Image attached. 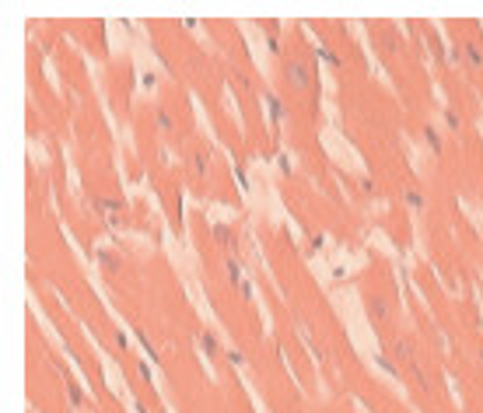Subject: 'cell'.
Returning a JSON list of instances; mask_svg holds the SVG:
<instances>
[{"instance_id":"obj_1","label":"cell","mask_w":483,"mask_h":413,"mask_svg":"<svg viewBox=\"0 0 483 413\" xmlns=\"http://www.w3.org/2000/svg\"><path fill=\"white\" fill-rule=\"evenodd\" d=\"M280 77L287 81L291 91H308L312 84V70L305 60H280Z\"/></svg>"},{"instance_id":"obj_2","label":"cell","mask_w":483,"mask_h":413,"mask_svg":"<svg viewBox=\"0 0 483 413\" xmlns=\"http://www.w3.org/2000/svg\"><path fill=\"white\" fill-rule=\"evenodd\" d=\"M154 126H158V133H161V137H172V133H175V119H172V112H168L165 105H158V109H154Z\"/></svg>"},{"instance_id":"obj_3","label":"cell","mask_w":483,"mask_h":413,"mask_svg":"<svg viewBox=\"0 0 483 413\" xmlns=\"http://www.w3.org/2000/svg\"><path fill=\"white\" fill-rule=\"evenodd\" d=\"M389 350H392V357H396V361H403V364H413V361H417L413 343H410V340H403V336H399V340H392V347H389Z\"/></svg>"},{"instance_id":"obj_4","label":"cell","mask_w":483,"mask_h":413,"mask_svg":"<svg viewBox=\"0 0 483 413\" xmlns=\"http://www.w3.org/2000/svg\"><path fill=\"white\" fill-rule=\"evenodd\" d=\"M368 315H371L375 322H385V319H389V301H385L382 294L368 298Z\"/></svg>"},{"instance_id":"obj_5","label":"cell","mask_w":483,"mask_h":413,"mask_svg":"<svg viewBox=\"0 0 483 413\" xmlns=\"http://www.w3.org/2000/svg\"><path fill=\"white\" fill-rule=\"evenodd\" d=\"M95 259H98V266H102L105 273H119V256H112L109 249H98Z\"/></svg>"},{"instance_id":"obj_6","label":"cell","mask_w":483,"mask_h":413,"mask_svg":"<svg viewBox=\"0 0 483 413\" xmlns=\"http://www.w3.org/2000/svg\"><path fill=\"white\" fill-rule=\"evenodd\" d=\"M462 56H466L469 67H483V46H476V42H466V46H462Z\"/></svg>"},{"instance_id":"obj_7","label":"cell","mask_w":483,"mask_h":413,"mask_svg":"<svg viewBox=\"0 0 483 413\" xmlns=\"http://www.w3.org/2000/svg\"><path fill=\"white\" fill-rule=\"evenodd\" d=\"M266 109H270V119H273V126H280V123H284V102H280L277 95H266Z\"/></svg>"},{"instance_id":"obj_8","label":"cell","mask_w":483,"mask_h":413,"mask_svg":"<svg viewBox=\"0 0 483 413\" xmlns=\"http://www.w3.org/2000/svg\"><path fill=\"white\" fill-rule=\"evenodd\" d=\"M224 273H228V280H231V284H242V280H245V277H242V263H238L235 256H228V259H224Z\"/></svg>"},{"instance_id":"obj_9","label":"cell","mask_w":483,"mask_h":413,"mask_svg":"<svg viewBox=\"0 0 483 413\" xmlns=\"http://www.w3.org/2000/svg\"><path fill=\"white\" fill-rule=\"evenodd\" d=\"M207 172H210V158H207V151H196V154H193V175H200V179H203Z\"/></svg>"},{"instance_id":"obj_10","label":"cell","mask_w":483,"mask_h":413,"mask_svg":"<svg viewBox=\"0 0 483 413\" xmlns=\"http://www.w3.org/2000/svg\"><path fill=\"white\" fill-rule=\"evenodd\" d=\"M196 343H200V350H203L207 357H217V340H214V333H196Z\"/></svg>"},{"instance_id":"obj_11","label":"cell","mask_w":483,"mask_h":413,"mask_svg":"<svg viewBox=\"0 0 483 413\" xmlns=\"http://www.w3.org/2000/svg\"><path fill=\"white\" fill-rule=\"evenodd\" d=\"M214 238H217V242H221L224 249H235V235H231V231H228L224 224H214Z\"/></svg>"},{"instance_id":"obj_12","label":"cell","mask_w":483,"mask_h":413,"mask_svg":"<svg viewBox=\"0 0 483 413\" xmlns=\"http://www.w3.org/2000/svg\"><path fill=\"white\" fill-rule=\"evenodd\" d=\"M424 137H427V144H431V151H434V154H441V151H445V147H441V137H438V130H434V126H424Z\"/></svg>"},{"instance_id":"obj_13","label":"cell","mask_w":483,"mask_h":413,"mask_svg":"<svg viewBox=\"0 0 483 413\" xmlns=\"http://www.w3.org/2000/svg\"><path fill=\"white\" fill-rule=\"evenodd\" d=\"M67 396H70V406H84V392L77 382H67Z\"/></svg>"},{"instance_id":"obj_14","label":"cell","mask_w":483,"mask_h":413,"mask_svg":"<svg viewBox=\"0 0 483 413\" xmlns=\"http://www.w3.org/2000/svg\"><path fill=\"white\" fill-rule=\"evenodd\" d=\"M375 361H378V368H382V371H389V375H396V378H399V364H396L392 357H385V354H378Z\"/></svg>"},{"instance_id":"obj_15","label":"cell","mask_w":483,"mask_h":413,"mask_svg":"<svg viewBox=\"0 0 483 413\" xmlns=\"http://www.w3.org/2000/svg\"><path fill=\"white\" fill-rule=\"evenodd\" d=\"M410 368H413V378H417V385H420V389H424V392H427V385H431V378H427V371H424V368H420V361H413V364H410Z\"/></svg>"},{"instance_id":"obj_16","label":"cell","mask_w":483,"mask_h":413,"mask_svg":"<svg viewBox=\"0 0 483 413\" xmlns=\"http://www.w3.org/2000/svg\"><path fill=\"white\" fill-rule=\"evenodd\" d=\"M319 56H322V60H326L329 67H343V60H340V56H336V53H333L329 46H319Z\"/></svg>"},{"instance_id":"obj_17","label":"cell","mask_w":483,"mask_h":413,"mask_svg":"<svg viewBox=\"0 0 483 413\" xmlns=\"http://www.w3.org/2000/svg\"><path fill=\"white\" fill-rule=\"evenodd\" d=\"M445 123H448V130H455V133L462 130V116H459L455 109H445Z\"/></svg>"},{"instance_id":"obj_18","label":"cell","mask_w":483,"mask_h":413,"mask_svg":"<svg viewBox=\"0 0 483 413\" xmlns=\"http://www.w3.org/2000/svg\"><path fill=\"white\" fill-rule=\"evenodd\" d=\"M403 200H406V206H413V210H424V196H420L417 189H406Z\"/></svg>"},{"instance_id":"obj_19","label":"cell","mask_w":483,"mask_h":413,"mask_svg":"<svg viewBox=\"0 0 483 413\" xmlns=\"http://www.w3.org/2000/svg\"><path fill=\"white\" fill-rule=\"evenodd\" d=\"M140 336V343H144V354H147V361H158V350L151 347V340H147V333H137Z\"/></svg>"},{"instance_id":"obj_20","label":"cell","mask_w":483,"mask_h":413,"mask_svg":"<svg viewBox=\"0 0 483 413\" xmlns=\"http://www.w3.org/2000/svg\"><path fill=\"white\" fill-rule=\"evenodd\" d=\"M445 60H448V63H455V67H459V63H462V60H466V56H462V46H452V49H448V56H445Z\"/></svg>"},{"instance_id":"obj_21","label":"cell","mask_w":483,"mask_h":413,"mask_svg":"<svg viewBox=\"0 0 483 413\" xmlns=\"http://www.w3.org/2000/svg\"><path fill=\"white\" fill-rule=\"evenodd\" d=\"M277 168H280V175H291L294 168H291V158L287 154H277Z\"/></svg>"},{"instance_id":"obj_22","label":"cell","mask_w":483,"mask_h":413,"mask_svg":"<svg viewBox=\"0 0 483 413\" xmlns=\"http://www.w3.org/2000/svg\"><path fill=\"white\" fill-rule=\"evenodd\" d=\"M228 361H231L235 368H242V364H245V354H242V350H228Z\"/></svg>"},{"instance_id":"obj_23","label":"cell","mask_w":483,"mask_h":413,"mask_svg":"<svg viewBox=\"0 0 483 413\" xmlns=\"http://www.w3.org/2000/svg\"><path fill=\"white\" fill-rule=\"evenodd\" d=\"M140 84H144V88H147V91H151V88H154V84H158V77H154V74H151V70H147V74H140Z\"/></svg>"},{"instance_id":"obj_24","label":"cell","mask_w":483,"mask_h":413,"mask_svg":"<svg viewBox=\"0 0 483 413\" xmlns=\"http://www.w3.org/2000/svg\"><path fill=\"white\" fill-rule=\"evenodd\" d=\"M238 291H242V298H245V301H252V280H242V284H238Z\"/></svg>"},{"instance_id":"obj_25","label":"cell","mask_w":483,"mask_h":413,"mask_svg":"<svg viewBox=\"0 0 483 413\" xmlns=\"http://www.w3.org/2000/svg\"><path fill=\"white\" fill-rule=\"evenodd\" d=\"M361 193H368V196H371V193H375V182H371V179H361Z\"/></svg>"},{"instance_id":"obj_26","label":"cell","mask_w":483,"mask_h":413,"mask_svg":"<svg viewBox=\"0 0 483 413\" xmlns=\"http://www.w3.org/2000/svg\"><path fill=\"white\" fill-rule=\"evenodd\" d=\"M266 49H270V53H280V42H277V35H270V39H266Z\"/></svg>"},{"instance_id":"obj_27","label":"cell","mask_w":483,"mask_h":413,"mask_svg":"<svg viewBox=\"0 0 483 413\" xmlns=\"http://www.w3.org/2000/svg\"><path fill=\"white\" fill-rule=\"evenodd\" d=\"M137 371H140V378H144V382H151V368H147L144 361H140V368H137Z\"/></svg>"},{"instance_id":"obj_28","label":"cell","mask_w":483,"mask_h":413,"mask_svg":"<svg viewBox=\"0 0 483 413\" xmlns=\"http://www.w3.org/2000/svg\"><path fill=\"white\" fill-rule=\"evenodd\" d=\"M137 413H147V406H144V403H137Z\"/></svg>"},{"instance_id":"obj_29","label":"cell","mask_w":483,"mask_h":413,"mask_svg":"<svg viewBox=\"0 0 483 413\" xmlns=\"http://www.w3.org/2000/svg\"><path fill=\"white\" fill-rule=\"evenodd\" d=\"M480 361H483V350H480Z\"/></svg>"}]
</instances>
